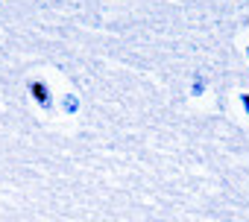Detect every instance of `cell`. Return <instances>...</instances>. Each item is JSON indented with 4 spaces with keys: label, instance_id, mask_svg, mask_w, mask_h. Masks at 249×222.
<instances>
[{
    "label": "cell",
    "instance_id": "cell-1",
    "mask_svg": "<svg viewBox=\"0 0 249 222\" xmlns=\"http://www.w3.org/2000/svg\"><path fill=\"white\" fill-rule=\"evenodd\" d=\"M33 91H36V96H38V99L47 105V91H41V85H33Z\"/></svg>",
    "mask_w": 249,
    "mask_h": 222
}]
</instances>
